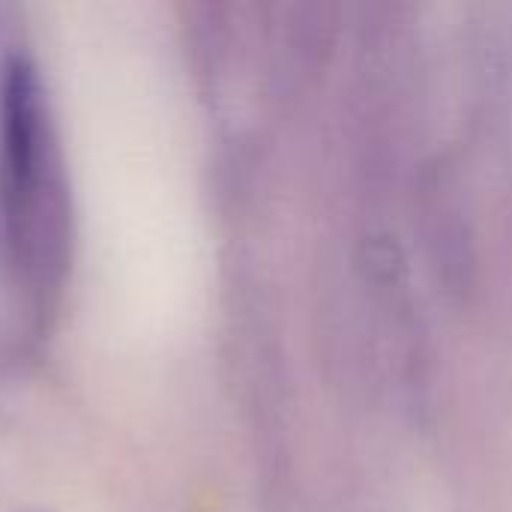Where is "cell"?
Wrapping results in <instances>:
<instances>
[{
    "label": "cell",
    "mask_w": 512,
    "mask_h": 512,
    "mask_svg": "<svg viewBox=\"0 0 512 512\" xmlns=\"http://www.w3.org/2000/svg\"><path fill=\"white\" fill-rule=\"evenodd\" d=\"M57 156L42 75L27 54H12L0 75V213L12 258L45 273L60 243Z\"/></svg>",
    "instance_id": "1"
}]
</instances>
